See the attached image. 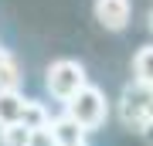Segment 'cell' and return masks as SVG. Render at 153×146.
<instances>
[{
  "instance_id": "1",
  "label": "cell",
  "mask_w": 153,
  "mask_h": 146,
  "mask_svg": "<svg viewBox=\"0 0 153 146\" xmlns=\"http://www.w3.org/2000/svg\"><path fill=\"white\" fill-rule=\"evenodd\" d=\"M65 116L75 119L85 133H95V129L105 126V119H109V99H105V92L99 85H85L82 92H75L65 102Z\"/></svg>"
},
{
  "instance_id": "2",
  "label": "cell",
  "mask_w": 153,
  "mask_h": 146,
  "mask_svg": "<svg viewBox=\"0 0 153 146\" xmlns=\"http://www.w3.org/2000/svg\"><path fill=\"white\" fill-rule=\"evenodd\" d=\"M44 85L48 92L58 99V102H68L75 92H82L88 85V75H85V65L75 58H58L48 65V75H44Z\"/></svg>"
},
{
  "instance_id": "3",
  "label": "cell",
  "mask_w": 153,
  "mask_h": 146,
  "mask_svg": "<svg viewBox=\"0 0 153 146\" xmlns=\"http://www.w3.org/2000/svg\"><path fill=\"white\" fill-rule=\"evenodd\" d=\"M123 122L133 129H150L153 126V92L150 88H126L123 95Z\"/></svg>"
},
{
  "instance_id": "4",
  "label": "cell",
  "mask_w": 153,
  "mask_h": 146,
  "mask_svg": "<svg viewBox=\"0 0 153 146\" xmlns=\"http://www.w3.org/2000/svg\"><path fill=\"white\" fill-rule=\"evenodd\" d=\"M92 10H95V21L105 31H126L129 17H133V4L129 0H95Z\"/></svg>"
},
{
  "instance_id": "5",
  "label": "cell",
  "mask_w": 153,
  "mask_h": 146,
  "mask_svg": "<svg viewBox=\"0 0 153 146\" xmlns=\"http://www.w3.org/2000/svg\"><path fill=\"white\" fill-rule=\"evenodd\" d=\"M51 136H55L58 146H78V143H85V129L75 119H68V116L51 119Z\"/></svg>"
},
{
  "instance_id": "6",
  "label": "cell",
  "mask_w": 153,
  "mask_h": 146,
  "mask_svg": "<svg viewBox=\"0 0 153 146\" xmlns=\"http://www.w3.org/2000/svg\"><path fill=\"white\" fill-rule=\"evenodd\" d=\"M24 99L17 88H0V126H14L24 116Z\"/></svg>"
},
{
  "instance_id": "7",
  "label": "cell",
  "mask_w": 153,
  "mask_h": 146,
  "mask_svg": "<svg viewBox=\"0 0 153 146\" xmlns=\"http://www.w3.org/2000/svg\"><path fill=\"white\" fill-rule=\"evenodd\" d=\"M133 78H136L140 88L153 92V44L136 48V54H133Z\"/></svg>"
},
{
  "instance_id": "8",
  "label": "cell",
  "mask_w": 153,
  "mask_h": 146,
  "mask_svg": "<svg viewBox=\"0 0 153 146\" xmlns=\"http://www.w3.org/2000/svg\"><path fill=\"white\" fill-rule=\"evenodd\" d=\"M21 78H24L21 61H17L7 48H0V88H17Z\"/></svg>"
},
{
  "instance_id": "9",
  "label": "cell",
  "mask_w": 153,
  "mask_h": 146,
  "mask_svg": "<svg viewBox=\"0 0 153 146\" xmlns=\"http://www.w3.org/2000/svg\"><path fill=\"white\" fill-rule=\"evenodd\" d=\"M21 126H27V129H44V126H51V116H48V109H44L41 102L27 99V102H24V116H21Z\"/></svg>"
},
{
  "instance_id": "10",
  "label": "cell",
  "mask_w": 153,
  "mask_h": 146,
  "mask_svg": "<svg viewBox=\"0 0 153 146\" xmlns=\"http://www.w3.org/2000/svg\"><path fill=\"white\" fill-rule=\"evenodd\" d=\"M31 143V129L21 122L14 126H0V146H27Z\"/></svg>"
},
{
  "instance_id": "11",
  "label": "cell",
  "mask_w": 153,
  "mask_h": 146,
  "mask_svg": "<svg viewBox=\"0 0 153 146\" xmlns=\"http://www.w3.org/2000/svg\"><path fill=\"white\" fill-rule=\"evenodd\" d=\"M27 146H58L55 136H51V126H44V129H31V143Z\"/></svg>"
},
{
  "instance_id": "12",
  "label": "cell",
  "mask_w": 153,
  "mask_h": 146,
  "mask_svg": "<svg viewBox=\"0 0 153 146\" xmlns=\"http://www.w3.org/2000/svg\"><path fill=\"white\" fill-rule=\"evenodd\" d=\"M146 27L153 31V7H150V14H146Z\"/></svg>"
},
{
  "instance_id": "13",
  "label": "cell",
  "mask_w": 153,
  "mask_h": 146,
  "mask_svg": "<svg viewBox=\"0 0 153 146\" xmlns=\"http://www.w3.org/2000/svg\"><path fill=\"white\" fill-rule=\"evenodd\" d=\"M78 146H85V143H78Z\"/></svg>"
}]
</instances>
